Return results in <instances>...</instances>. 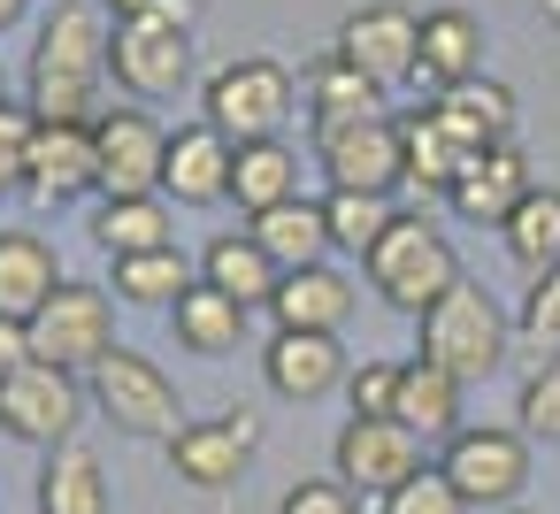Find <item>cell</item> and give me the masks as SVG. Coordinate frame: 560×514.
Returning a JSON list of instances; mask_svg holds the SVG:
<instances>
[{
	"label": "cell",
	"mask_w": 560,
	"mask_h": 514,
	"mask_svg": "<svg viewBox=\"0 0 560 514\" xmlns=\"http://www.w3.org/2000/svg\"><path fill=\"white\" fill-rule=\"evenodd\" d=\"M537 192V177H529V154L522 147H491V154H468V170L453 177V215H468V223H506L522 200Z\"/></svg>",
	"instance_id": "cell-18"
},
{
	"label": "cell",
	"mask_w": 560,
	"mask_h": 514,
	"mask_svg": "<svg viewBox=\"0 0 560 514\" xmlns=\"http://www.w3.org/2000/svg\"><path fill=\"white\" fill-rule=\"evenodd\" d=\"M101 9H116V16H139V9H147V0H101Z\"/></svg>",
	"instance_id": "cell-43"
},
{
	"label": "cell",
	"mask_w": 560,
	"mask_h": 514,
	"mask_svg": "<svg viewBox=\"0 0 560 514\" xmlns=\"http://www.w3.org/2000/svg\"><path fill=\"white\" fill-rule=\"evenodd\" d=\"M468 78H483V24L468 9H430L422 16V70H415V85H430V101H438L445 85H468Z\"/></svg>",
	"instance_id": "cell-21"
},
{
	"label": "cell",
	"mask_w": 560,
	"mask_h": 514,
	"mask_svg": "<svg viewBox=\"0 0 560 514\" xmlns=\"http://www.w3.org/2000/svg\"><path fill=\"white\" fill-rule=\"evenodd\" d=\"M200 284H215L223 300H238V307H269L277 300V284H284V269L254 246V238H208V254H200Z\"/></svg>",
	"instance_id": "cell-26"
},
{
	"label": "cell",
	"mask_w": 560,
	"mask_h": 514,
	"mask_svg": "<svg viewBox=\"0 0 560 514\" xmlns=\"http://www.w3.org/2000/svg\"><path fill=\"white\" fill-rule=\"evenodd\" d=\"M300 93H307V108H315V139H323V131H346V124L384 116V85H376V78H361L338 47H330V55H315V62L300 70Z\"/></svg>",
	"instance_id": "cell-20"
},
{
	"label": "cell",
	"mask_w": 560,
	"mask_h": 514,
	"mask_svg": "<svg viewBox=\"0 0 560 514\" xmlns=\"http://www.w3.org/2000/svg\"><path fill=\"white\" fill-rule=\"evenodd\" d=\"M246 238L277 261V269H315L330 254V223H323V200H284L269 215H246Z\"/></svg>",
	"instance_id": "cell-25"
},
{
	"label": "cell",
	"mask_w": 560,
	"mask_h": 514,
	"mask_svg": "<svg viewBox=\"0 0 560 514\" xmlns=\"http://www.w3.org/2000/svg\"><path fill=\"white\" fill-rule=\"evenodd\" d=\"M32 361V330L24 323H9V315H0V384H9L16 369Z\"/></svg>",
	"instance_id": "cell-41"
},
{
	"label": "cell",
	"mask_w": 560,
	"mask_h": 514,
	"mask_svg": "<svg viewBox=\"0 0 560 514\" xmlns=\"http://www.w3.org/2000/svg\"><path fill=\"white\" fill-rule=\"evenodd\" d=\"M415 468H430L422 460V437L407 430V422H369V414H353L346 430H338V483L346 491H399Z\"/></svg>",
	"instance_id": "cell-12"
},
{
	"label": "cell",
	"mask_w": 560,
	"mask_h": 514,
	"mask_svg": "<svg viewBox=\"0 0 560 514\" xmlns=\"http://www.w3.org/2000/svg\"><path fill=\"white\" fill-rule=\"evenodd\" d=\"M346 399H353V414L392 422V399H399V361H361V369L346 376Z\"/></svg>",
	"instance_id": "cell-39"
},
{
	"label": "cell",
	"mask_w": 560,
	"mask_h": 514,
	"mask_svg": "<svg viewBox=\"0 0 560 514\" xmlns=\"http://www.w3.org/2000/svg\"><path fill=\"white\" fill-rule=\"evenodd\" d=\"M361 269H369V284H376V300H392L399 315H430L453 284H460V261H453V246L422 223V215H399L369 254H361Z\"/></svg>",
	"instance_id": "cell-2"
},
{
	"label": "cell",
	"mask_w": 560,
	"mask_h": 514,
	"mask_svg": "<svg viewBox=\"0 0 560 514\" xmlns=\"http://www.w3.org/2000/svg\"><path fill=\"white\" fill-rule=\"evenodd\" d=\"M430 116L445 124V139L460 154H491V147H514V93L499 78H468V85H445L430 101Z\"/></svg>",
	"instance_id": "cell-17"
},
{
	"label": "cell",
	"mask_w": 560,
	"mask_h": 514,
	"mask_svg": "<svg viewBox=\"0 0 560 514\" xmlns=\"http://www.w3.org/2000/svg\"><path fill=\"white\" fill-rule=\"evenodd\" d=\"M499 514H529V506H499Z\"/></svg>",
	"instance_id": "cell-45"
},
{
	"label": "cell",
	"mask_w": 560,
	"mask_h": 514,
	"mask_svg": "<svg viewBox=\"0 0 560 514\" xmlns=\"http://www.w3.org/2000/svg\"><path fill=\"white\" fill-rule=\"evenodd\" d=\"M392 422H407L415 437H453L460 430V384L438 369V361H399V399H392Z\"/></svg>",
	"instance_id": "cell-27"
},
{
	"label": "cell",
	"mask_w": 560,
	"mask_h": 514,
	"mask_svg": "<svg viewBox=\"0 0 560 514\" xmlns=\"http://www.w3.org/2000/svg\"><path fill=\"white\" fill-rule=\"evenodd\" d=\"M323 223H330V246L369 254V246L399 223V208H392V192H330V200H323Z\"/></svg>",
	"instance_id": "cell-34"
},
{
	"label": "cell",
	"mask_w": 560,
	"mask_h": 514,
	"mask_svg": "<svg viewBox=\"0 0 560 514\" xmlns=\"http://www.w3.org/2000/svg\"><path fill=\"white\" fill-rule=\"evenodd\" d=\"M246 315L254 307H238V300H223L215 284H192L177 307H170V323H177V346H192V353H238V338H246Z\"/></svg>",
	"instance_id": "cell-29"
},
{
	"label": "cell",
	"mask_w": 560,
	"mask_h": 514,
	"mask_svg": "<svg viewBox=\"0 0 560 514\" xmlns=\"http://www.w3.org/2000/svg\"><path fill=\"white\" fill-rule=\"evenodd\" d=\"M93 238L108 246V261H124V254H154V246H177V238H170V208H162V192H147V200H101Z\"/></svg>",
	"instance_id": "cell-32"
},
{
	"label": "cell",
	"mask_w": 560,
	"mask_h": 514,
	"mask_svg": "<svg viewBox=\"0 0 560 514\" xmlns=\"http://www.w3.org/2000/svg\"><path fill=\"white\" fill-rule=\"evenodd\" d=\"M78 414H85V384L70 369H47V361H24L9 384H0V430L24 437V445H62L78 437Z\"/></svg>",
	"instance_id": "cell-9"
},
{
	"label": "cell",
	"mask_w": 560,
	"mask_h": 514,
	"mask_svg": "<svg viewBox=\"0 0 560 514\" xmlns=\"http://www.w3.org/2000/svg\"><path fill=\"white\" fill-rule=\"evenodd\" d=\"M514 323L499 315V300H483V284H453L430 315H422V361H438L453 384H476L506 361Z\"/></svg>",
	"instance_id": "cell-3"
},
{
	"label": "cell",
	"mask_w": 560,
	"mask_h": 514,
	"mask_svg": "<svg viewBox=\"0 0 560 514\" xmlns=\"http://www.w3.org/2000/svg\"><path fill=\"white\" fill-rule=\"evenodd\" d=\"M200 277L185 269V254L177 246H154V254H124L116 261V300H131V307H170V300H185Z\"/></svg>",
	"instance_id": "cell-33"
},
{
	"label": "cell",
	"mask_w": 560,
	"mask_h": 514,
	"mask_svg": "<svg viewBox=\"0 0 560 514\" xmlns=\"http://www.w3.org/2000/svg\"><path fill=\"white\" fill-rule=\"evenodd\" d=\"M261 369H269V392H277V399H300V407L323 399V392H338V384L353 376V369H346V346L323 338V330H277Z\"/></svg>",
	"instance_id": "cell-19"
},
{
	"label": "cell",
	"mask_w": 560,
	"mask_h": 514,
	"mask_svg": "<svg viewBox=\"0 0 560 514\" xmlns=\"http://www.w3.org/2000/svg\"><path fill=\"white\" fill-rule=\"evenodd\" d=\"M93 147H101V192H108V200H147V192H162L170 131H162L139 101L108 108V116L93 124Z\"/></svg>",
	"instance_id": "cell-10"
},
{
	"label": "cell",
	"mask_w": 560,
	"mask_h": 514,
	"mask_svg": "<svg viewBox=\"0 0 560 514\" xmlns=\"http://www.w3.org/2000/svg\"><path fill=\"white\" fill-rule=\"evenodd\" d=\"M108 78L131 101L185 93V78H192V32L154 24V16H116V32H108Z\"/></svg>",
	"instance_id": "cell-8"
},
{
	"label": "cell",
	"mask_w": 560,
	"mask_h": 514,
	"mask_svg": "<svg viewBox=\"0 0 560 514\" xmlns=\"http://www.w3.org/2000/svg\"><path fill=\"white\" fill-rule=\"evenodd\" d=\"M277 514H361V499L338 483V476H307V483H292L284 491V506Z\"/></svg>",
	"instance_id": "cell-40"
},
{
	"label": "cell",
	"mask_w": 560,
	"mask_h": 514,
	"mask_svg": "<svg viewBox=\"0 0 560 514\" xmlns=\"http://www.w3.org/2000/svg\"><path fill=\"white\" fill-rule=\"evenodd\" d=\"M78 192H101V147H93V124H39L24 200L62 208V200H78Z\"/></svg>",
	"instance_id": "cell-15"
},
{
	"label": "cell",
	"mask_w": 560,
	"mask_h": 514,
	"mask_svg": "<svg viewBox=\"0 0 560 514\" xmlns=\"http://www.w3.org/2000/svg\"><path fill=\"white\" fill-rule=\"evenodd\" d=\"M384 514H468V499L445 483V468L430 460V468H415L399 491H384Z\"/></svg>",
	"instance_id": "cell-36"
},
{
	"label": "cell",
	"mask_w": 560,
	"mask_h": 514,
	"mask_svg": "<svg viewBox=\"0 0 560 514\" xmlns=\"http://www.w3.org/2000/svg\"><path fill=\"white\" fill-rule=\"evenodd\" d=\"M108 24L101 0H62L32 47V116L39 124H101L108 116Z\"/></svg>",
	"instance_id": "cell-1"
},
{
	"label": "cell",
	"mask_w": 560,
	"mask_h": 514,
	"mask_svg": "<svg viewBox=\"0 0 560 514\" xmlns=\"http://www.w3.org/2000/svg\"><path fill=\"white\" fill-rule=\"evenodd\" d=\"M292 116V70L269 62V55H238L208 78V124L231 139V147H254V139H277Z\"/></svg>",
	"instance_id": "cell-6"
},
{
	"label": "cell",
	"mask_w": 560,
	"mask_h": 514,
	"mask_svg": "<svg viewBox=\"0 0 560 514\" xmlns=\"http://www.w3.org/2000/svg\"><path fill=\"white\" fill-rule=\"evenodd\" d=\"M32 139H39V116L16 108V101H0V192H24V177H32Z\"/></svg>",
	"instance_id": "cell-37"
},
{
	"label": "cell",
	"mask_w": 560,
	"mask_h": 514,
	"mask_svg": "<svg viewBox=\"0 0 560 514\" xmlns=\"http://www.w3.org/2000/svg\"><path fill=\"white\" fill-rule=\"evenodd\" d=\"M39 514H108V468L85 437H62L39 468Z\"/></svg>",
	"instance_id": "cell-24"
},
{
	"label": "cell",
	"mask_w": 560,
	"mask_h": 514,
	"mask_svg": "<svg viewBox=\"0 0 560 514\" xmlns=\"http://www.w3.org/2000/svg\"><path fill=\"white\" fill-rule=\"evenodd\" d=\"M315 147H323L330 192H392V185H407V154H399V124H392V116L323 131Z\"/></svg>",
	"instance_id": "cell-13"
},
{
	"label": "cell",
	"mask_w": 560,
	"mask_h": 514,
	"mask_svg": "<svg viewBox=\"0 0 560 514\" xmlns=\"http://www.w3.org/2000/svg\"><path fill=\"white\" fill-rule=\"evenodd\" d=\"M514 330H522L529 346L560 353V269H552V277H529V292H522V315H514Z\"/></svg>",
	"instance_id": "cell-38"
},
{
	"label": "cell",
	"mask_w": 560,
	"mask_h": 514,
	"mask_svg": "<svg viewBox=\"0 0 560 514\" xmlns=\"http://www.w3.org/2000/svg\"><path fill=\"white\" fill-rule=\"evenodd\" d=\"M24 330H32V361L70 369V376H93L116 353V300L101 284H62Z\"/></svg>",
	"instance_id": "cell-5"
},
{
	"label": "cell",
	"mask_w": 560,
	"mask_h": 514,
	"mask_svg": "<svg viewBox=\"0 0 560 514\" xmlns=\"http://www.w3.org/2000/svg\"><path fill=\"white\" fill-rule=\"evenodd\" d=\"M85 399L124 430V437H177L185 430V407H177V376L162 361H147L139 346H116L93 376H85Z\"/></svg>",
	"instance_id": "cell-4"
},
{
	"label": "cell",
	"mask_w": 560,
	"mask_h": 514,
	"mask_svg": "<svg viewBox=\"0 0 560 514\" xmlns=\"http://www.w3.org/2000/svg\"><path fill=\"white\" fill-rule=\"evenodd\" d=\"M139 16H154V24H177V32H192V16H200V0H147Z\"/></svg>",
	"instance_id": "cell-42"
},
{
	"label": "cell",
	"mask_w": 560,
	"mask_h": 514,
	"mask_svg": "<svg viewBox=\"0 0 560 514\" xmlns=\"http://www.w3.org/2000/svg\"><path fill=\"white\" fill-rule=\"evenodd\" d=\"M514 422L529 437H560V353H545L529 376H522V399H514Z\"/></svg>",
	"instance_id": "cell-35"
},
{
	"label": "cell",
	"mask_w": 560,
	"mask_h": 514,
	"mask_svg": "<svg viewBox=\"0 0 560 514\" xmlns=\"http://www.w3.org/2000/svg\"><path fill=\"white\" fill-rule=\"evenodd\" d=\"M399 124V154H407V185H422V192H453V177L468 170V154L445 139V124L438 116H392Z\"/></svg>",
	"instance_id": "cell-31"
},
{
	"label": "cell",
	"mask_w": 560,
	"mask_h": 514,
	"mask_svg": "<svg viewBox=\"0 0 560 514\" xmlns=\"http://www.w3.org/2000/svg\"><path fill=\"white\" fill-rule=\"evenodd\" d=\"M254 445H261V430H254L246 407H238V414H208V422H185V430L170 437V468H177L185 483H200V491H231V483L246 476Z\"/></svg>",
	"instance_id": "cell-14"
},
{
	"label": "cell",
	"mask_w": 560,
	"mask_h": 514,
	"mask_svg": "<svg viewBox=\"0 0 560 514\" xmlns=\"http://www.w3.org/2000/svg\"><path fill=\"white\" fill-rule=\"evenodd\" d=\"M55 292H62L55 246L32 238V231H0V315H9V323H32Z\"/></svg>",
	"instance_id": "cell-22"
},
{
	"label": "cell",
	"mask_w": 560,
	"mask_h": 514,
	"mask_svg": "<svg viewBox=\"0 0 560 514\" xmlns=\"http://www.w3.org/2000/svg\"><path fill=\"white\" fill-rule=\"evenodd\" d=\"M231 162H238V147L215 124H185V131H170L162 192L185 208H215V200H231Z\"/></svg>",
	"instance_id": "cell-16"
},
{
	"label": "cell",
	"mask_w": 560,
	"mask_h": 514,
	"mask_svg": "<svg viewBox=\"0 0 560 514\" xmlns=\"http://www.w3.org/2000/svg\"><path fill=\"white\" fill-rule=\"evenodd\" d=\"M24 16V0H0V24H16Z\"/></svg>",
	"instance_id": "cell-44"
},
{
	"label": "cell",
	"mask_w": 560,
	"mask_h": 514,
	"mask_svg": "<svg viewBox=\"0 0 560 514\" xmlns=\"http://www.w3.org/2000/svg\"><path fill=\"white\" fill-rule=\"evenodd\" d=\"M438 468L468 506H514V491L529 483V437L506 430V422H460L445 437Z\"/></svg>",
	"instance_id": "cell-7"
},
{
	"label": "cell",
	"mask_w": 560,
	"mask_h": 514,
	"mask_svg": "<svg viewBox=\"0 0 560 514\" xmlns=\"http://www.w3.org/2000/svg\"><path fill=\"white\" fill-rule=\"evenodd\" d=\"M338 55L361 70V78H376V85H415V70H422V16H407L399 0H369V9H353L346 24H338Z\"/></svg>",
	"instance_id": "cell-11"
},
{
	"label": "cell",
	"mask_w": 560,
	"mask_h": 514,
	"mask_svg": "<svg viewBox=\"0 0 560 514\" xmlns=\"http://www.w3.org/2000/svg\"><path fill=\"white\" fill-rule=\"evenodd\" d=\"M231 200H238L246 215H269V208L300 200V154H292L284 139L238 147V162H231Z\"/></svg>",
	"instance_id": "cell-28"
},
{
	"label": "cell",
	"mask_w": 560,
	"mask_h": 514,
	"mask_svg": "<svg viewBox=\"0 0 560 514\" xmlns=\"http://www.w3.org/2000/svg\"><path fill=\"white\" fill-rule=\"evenodd\" d=\"M269 315H277V330H323V338H338V323L353 315V284H346L330 261H315V269H284Z\"/></svg>",
	"instance_id": "cell-23"
},
{
	"label": "cell",
	"mask_w": 560,
	"mask_h": 514,
	"mask_svg": "<svg viewBox=\"0 0 560 514\" xmlns=\"http://www.w3.org/2000/svg\"><path fill=\"white\" fill-rule=\"evenodd\" d=\"M499 231H506V254H514L522 277H552L560 269V192L552 185H537Z\"/></svg>",
	"instance_id": "cell-30"
}]
</instances>
